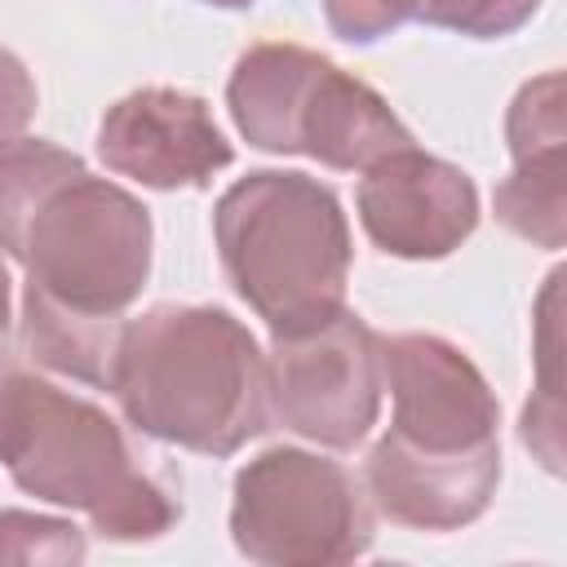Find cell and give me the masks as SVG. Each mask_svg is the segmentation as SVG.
<instances>
[{"mask_svg":"<svg viewBox=\"0 0 567 567\" xmlns=\"http://www.w3.org/2000/svg\"><path fill=\"white\" fill-rule=\"evenodd\" d=\"M540 0H416V18L425 27L465 35V40H501L532 22Z\"/></svg>","mask_w":567,"mask_h":567,"instance_id":"cell-16","label":"cell"},{"mask_svg":"<svg viewBox=\"0 0 567 567\" xmlns=\"http://www.w3.org/2000/svg\"><path fill=\"white\" fill-rule=\"evenodd\" d=\"M75 173H84V159L75 151L44 142V137L18 133V137L0 142V252L4 257L18 261V248H22L31 217Z\"/></svg>","mask_w":567,"mask_h":567,"instance_id":"cell-12","label":"cell"},{"mask_svg":"<svg viewBox=\"0 0 567 567\" xmlns=\"http://www.w3.org/2000/svg\"><path fill=\"white\" fill-rule=\"evenodd\" d=\"M133 434L0 346V465L27 496L84 514L97 536L120 545L159 540L182 518L173 470Z\"/></svg>","mask_w":567,"mask_h":567,"instance_id":"cell-3","label":"cell"},{"mask_svg":"<svg viewBox=\"0 0 567 567\" xmlns=\"http://www.w3.org/2000/svg\"><path fill=\"white\" fill-rule=\"evenodd\" d=\"M270 421L332 452H350L381 416V332L350 306L319 328L270 337Z\"/></svg>","mask_w":567,"mask_h":567,"instance_id":"cell-8","label":"cell"},{"mask_svg":"<svg viewBox=\"0 0 567 567\" xmlns=\"http://www.w3.org/2000/svg\"><path fill=\"white\" fill-rule=\"evenodd\" d=\"M390 430L363 456V492L408 532H461L501 483V403L474 359L434 332L381 337Z\"/></svg>","mask_w":567,"mask_h":567,"instance_id":"cell-2","label":"cell"},{"mask_svg":"<svg viewBox=\"0 0 567 567\" xmlns=\"http://www.w3.org/2000/svg\"><path fill=\"white\" fill-rule=\"evenodd\" d=\"M111 394L142 439L195 456H235L270 430L266 354L221 306L159 301L128 319Z\"/></svg>","mask_w":567,"mask_h":567,"instance_id":"cell-4","label":"cell"},{"mask_svg":"<svg viewBox=\"0 0 567 567\" xmlns=\"http://www.w3.org/2000/svg\"><path fill=\"white\" fill-rule=\"evenodd\" d=\"M199 4H213V9H248L257 0H199Z\"/></svg>","mask_w":567,"mask_h":567,"instance_id":"cell-20","label":"cell"},{"mask_svg":"<svg viewBox=\"0 0 567 567\" xmlns=\"http://www.w3.org/2000/svg\"><path fill=\"white\" fill-rule=\"evenodd\" d=\"M97 159L146 190H199L235 159V151L204 97L146 84L106 106L97 124Z\"/></svg>","mask_w":567,"mask_h":567,"instance_id":"cell-9","label":"cell"},{"mask_svg":"<svg viewBox=\"0 0 567 567\" xmlns=\"http://www.w3.org/2000/svg\"><path fill=\"white\" fill-rule=\"evenodd\" d=\"M505 142H509V159L536 155V151H554L567 146V120H563V71H545L536 80H527L505 115Z\"/></svg>","mask_w":567,"mask_h":567,"instance_id":"cell-14","label":"cell"},{"mask_svg":"<svg viewBox=\"0 0 567 567\" xmlns=\"http://www.w3.org/2000/svg\"><path fill=\"white\" fill-rule=\"evenodd\" d=\"M377 509L341 461L266 447L235 470L230 540L261 567H337L372 549Z\"/></svg>","mask_w":567,"mask_h":567,"instance_id":"cell-7","label":"cell"},{"mask_svg":"<svg viewBox=\"0 0 567 567\" xmlns=\"http://www.w3.org/2000/svg\"><path fill=\"white\" fill-rule=\"evenodd\" d=\"M359 221L385 257L439 261L456 252L478 226L474 177L416 142L381 155L359 177Z\"/></svg>","mask_w":567,"mask_h":567,"instance_id":"cell-10","label":"cell"},{"mask_svg":"<svg viewBox=\"0 0 567 567\" xmlns=\"http://www.w3.org/2000/svg\"><path fill=\"white\" fill-rule=\"evenodd\" d=\"M496 221L536 248H563L567 239V146L514 159L509 177L492 195Z\"/></svg>","mask_w":567,"mask_h":567,"instance_id":"cell-11","label":"cell"},{"mask_svg":"<svg viewBox=\"0 0 567 567\" xmlns=\"http://www.w3.org/2000/svg\"><path fill=\"white\" fill-rule=\"evenodd\" d=\"M35 106H40V93L27 62L0 44V142L18 137L35 120Z\"/></svg>","mask_w":567,"mask_h":567,"instance_id":"cell-18","label":"cell"},{"mask_svg":"<svg viewBox=\"0 0 567 567\" xmlns=\"http://www.w3.org/2000/svg\"><path fill=\"white\" fill-rule=\"evenodd\" d=\"M84 532L71 518L0 509V563H80Z\"/></svg>","mask_w":567,"mask_h":567,"instance_id":"cell-15","label":"cell"},{"mask_svg":"<svg viewBox=\"0 0 567 567\" xmlns=\"http://www.w3.org/2000/svg\"><path fill=\"white\" fill-rule=\"evenodd\" d=\"M558 284L563 270H554L545 279L540 292V323H536V363H540V381L536 394L523 408L518 421V439L523 447L549 470L563 474V403H558Z\"/></svg>","mask_w":567,"mask_h":567,"instance_id":"cell-13","label":"cell"},{"mask_svg":"<svg viewBox=\"0 0 567 567\" xmlns=\"http://www.w3.org/2000/svg\"><path fill=\"white\" fill-rule=\"evenodd\" d=\"M226 111L248 146L310 155L337 173H363L412 146L408 124L372 84L292 40H261L235 58Z\"/></svg>","mask_w":567,"mask_h":567,"instance_id":"cell-6","label":"cell"},{"mask_svg":"<svg viewBox=\"0 0 567 567\" xmlns=\"http://www.w3.org/2000/svg\"><path fill=\"white\" fill-rule=\"evenodd\" d=\"M151 213L137 195L89 168L62 182L18 248L22 354L53 377L111 390L128 306L151 279Z\"/></svg>","mask_w":567,"mask_h":567,"instance_id":"cell-1","label":"cell"},{"mask_svg":"<svg viewBox=\"0 0 567 567\" xmlns=\"http://www.w3.org/2000/svg\"><path fill=\"white\" fill-rule=\"evenodd\" d=\"M213 239L230 288L270 337L319 328L346 310L350 221L319 177L284 168L239 177L213 208Z\"/></svg>","mask_w":567,"mask_h":567,"instance_id":"cell-5","label":"cell"},{"mask_svg":"<svg viewBox=\"0 0 567 567\" xmlns=\"http://www.w3.org/2000/svg\"><path fill=\"white\" fill-rule=\"evenodd\" d=\"M332 35L346 44H377L416 18V0H319Z\"/></svg>","mask_w":567,"mask_h":567,"instance_id":"cell-17","label":"cell"},{"mask_svg":"<svg viewBox=\"0 0 567 567\" xmlns=\"http://www.w3.org/2000/svg\"><path fill=\"white\" fill-rule=\"evenodd\" d=\"M9 270H4V257H0V337L9 332Z\"/></svg>","mask_w":567,"mask_h":567,"instance_id":"cell-19","label":"cell"}]
</instances>
